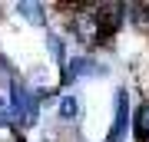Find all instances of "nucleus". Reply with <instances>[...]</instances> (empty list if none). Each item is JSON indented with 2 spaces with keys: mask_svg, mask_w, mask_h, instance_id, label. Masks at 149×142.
<instances>
[{
  "mask_svg": "<svg viewBox=\"0 0 149 142\" xmlns=\"http://www.w3.org/2000/svg\"><path fill=\"white\" fill-rule=\"evenodd\" d=\"M13 116H10V106H7V99L0 96V126H10Z\"/></svg>",
  "mask_w": 149,
  "mask_h": 142,
  "instance_id": "10",
  "label": "nucleus"
},
{
  "mask_svg": "<svg viewBox=\"0 0 149 142\" xmlns=\"http://www.w3.org/2000/svg\"><path fill=\"white\" fill-rule=\"evenodd\" d=\"M129 17H133V23H136V30H143V33H149V7L146 3H136V7H129Z\"/></svg>",
  "mask_w": 149,
  "mask_h": 142,
  "instance_id": "9",
  "label": "nucleus"
},
{
  "mask_svg": "<svg viewBox=\"0 0 149 142\" xmlns=\"http://www.w3.org/2000/svg\"><path fill=\"white\" fill-rule=\"evenodd\" d=\"M73 33H76L83 43H100L96 13H93V10H80V13H73Z\"/></svg>",
  "mask_w": 149,
  "mask_h": 142,
  "instance_id": "4",
  "label": "nucleus"
},
{
  "mask_svg": "<svg viewBox=\"0 0 149 142\" xmlns=\"http://www.w3.org/2000/svg\"><path fill=\"white\" fill-rule=\"evenodd\" d=\"M129 93L126 89H116V116H113V126L106 132V142H123L129 132Z\"/></svg>",
  "mask_w": 149,
  "mask_h": 142,
  "instance_id": "2",
  "label": "nucleus"
},
{
  "mask_svg": "<svg viewBox=\"0 0 149 142\" xmlns=\"http://www.w3.org/2000/svg\"><path fill=\"white\" fill-rule=\"evenodd\" d=\"M76 112H80V103H76V96H60V103H56V116L70 122V119H76Z\"/></svg>",
  "mask_w": 149,
  "mask_h": 142,
  "instance_id": "7",
  "label": "nucleus"
},
{
  "mask_svg": "<svg viewBox=\"0 0 149 142\" xmlns=\"http://www.w3.org/2000/svg\"><path fill=\"white\" fill-rule=\"evenodd\" d=\"M10 116L20 122V126H33V122L40 119V103L37 96H33V89L27 83H20V79H13L10 83Z\"/></svg>",
  "mask_w": 149,
  "mask_h": 142,
  "instance_id": "1",
  "label": "nucleus"
},
{
  "mask_svg": "<svg viewBox=\"0 0 149 142\" xmlns=\"http://www.w3.org/2000/svg\"><path fill=\"white\" fill-rule=\"evenodd\" d=\"M17 10H20V17H23L27 23H33V26H43V23H47L43 3H27V0H23V3H17Z\"/></svg>",
  "mask_w": 149,
  "mask_h": 142,
  "instance_id": "6",
  "label": "nucleus"
},
{
  "mask_svg": "<svg viewBox=\"0 0 149 142\" xmlns=\"http://www.w3.org/2000/svg\"><path fill=\"white\" fill-rule=\"evenodd\" d=\"M47 46H50V53H53V60L60 63V69L66 66V40L60 37V33H50L47 37Z\"/></svg>",
  "mask_w": 149,
  "mask_h": 142,
  "instance_id": "8",
  "label": "nucleus"
},
{
  "mask_svg": "<svg viewBox=\"0 0 149 142\" xmlns=\"http://www.w3.org/2000/svg\"><path fill=\"white\" fill-rule=\"evenodd\" d=\"M123 10L126 3H103L96 13V26H100V43H109V37L116 33V26L123 23Z\"/></svg>",
  "mask_w": 149,
  "mask_h": 142,
  "instance_id": "3",
  "label": "nucleus"
},
{
  "mask_svg": "<svg viewBox=\"0 0 149 142\" xmlns=\"http://www.w3.org/2000/svg\"><path fill=\"white\" fill-rule=\"evenodd\" d=\"M66 69H70V76H73V79H80V76H100V73H103L100 63L90 60V56H73V60L66 63Z\"/></svg>",
  "mask_w": 149,
  "mask_h": 142,
  "instance_id": "5",
  "label": "nucleus"
}]
</instances>
